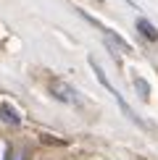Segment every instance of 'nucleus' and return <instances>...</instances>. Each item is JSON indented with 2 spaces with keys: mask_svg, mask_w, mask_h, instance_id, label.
<instances>
[{
  "mask_svg": "<svg viewBox=\"0 0 158 160\" xmlns=\"http://www.w3.org/2000/svg\"><path fill=\"white\" fill-rule=\"evenodd\" d=\"M50 92H53V97H55V100H61V102L79 105V95H76V89H74L71 84L61 82V79H53V82H50Z\"/></svg>",
  "mask_w": 158,
  "mask_h": 160,
  "instance_id": "2",
  "label": "nucleus"
},
{
  "mask_svg": "<svg viewBox=\"0 0 158 160\" xmlns=\"http://www.w3.org/2000/svg\"><path fill=\"white\" fill-rule=\"evenodd\" d=\"M0 160H8V155H5V144L0 142Z\"/></svg>",
  "mask_w": 158,
  "mask_h": 160,
  "instance_id": "8",
  "label": "nucleus"
},
{
  "mask_svg": "<svg viewBox=\"0 0 158 160\" xmlns=\"http://www.w3.org/2000/svg\"><path fill=\"white\" fill-rule=\"evenodd\" d=\"M8 160H26V155H24V152H11Z\"/></svg>",
  "mask_w": 158,
  "mask_h": 160,
  "instance_id": "7",
  "label": "nucleus"
},
{
  "mask_svg": "<svg viewBox=\"0 0 158 160\" xmlns=\"http://www.w3.org/2000/svg\"><path fill=\"white\" fill-rule=\"evenodd\" d=\"M137 32H140L148 42H158V29L148 21V18H137Z\"/></svg>",
  "mask_w": 158,
  "mask_h": 160,
  "instance_id": "5",
  "label": "nucleus"
},
{
  "mask_svg": "<svg viewBox=\"0 0 158 160\" xmlns=\"http://www.w3.org/2000/svg\"><path fill=\"white\" fill-rule=\"evenodd\" d=\"M0 121L18 126V123H21V113L13 108V105H8V102H0Z\"/></svg>",
  "mask_w": 158,
  "mask_h": 160,
  "instance_id": "4",
  "label": "nucleus"
},
{
  "mask_svg": "<svg viewBox=\"0 0 158 160\" xmlns=\"http://www.w3.org/2000/svg\"><path fill=\"white\" fill-rule=\"evenodd\" d=\"M90 66H92V71H95V76H97V82H100V84L105 87V89L111 92V97L116 100V105H118V108H121V113H124V116H127V118H129V121L134 123V126H145V123L140 121V118H137V113H134V110L129 108V102H127V100L121 97V92H116L113 87H111V82H108V76H105V71L100 68V66H97V61H95V58H90Z\"/></svg>",
  "mask_w": 158,
  "mask_h": 160,
  "instance_id": "1",
  "label": "nucleus"
},
{
  "mask_svg": "<svg viewBox=\"0 0 158 160\" xmlns=\"http://www.w3.org/2000/svg\"><path fill=\"white\" fill-rule=\"evenodd\" d=\"M97 26H100V24H97ZM100 32H103V34H105V45H108V50L113 52L116 58L121 55V52H132V48H129V42H124V39L118 37L116 32H111V29H105V26H100Z\"/></svg>",
  "mask_w": 158,
  "mask_h": 160,
  "instance_id": "3",
  "label": "nucleus"
},
{
  "mask_svg": "<svg viewBox=\"0 0 158 160\" xmlns=\"http://www.w3.org/2000/svg\"><path fill=\"white\" fill-rule=\"evenodd\" d=\"M134 89H137V95H140L145 102L150 100V84L145 82V79H140V76H134Z\"/></svg>",
  "mask_w": 158,
  "mask_h": 160,
  "instance_id": "6",
  "label": "nucleus"
}]
</instances>
